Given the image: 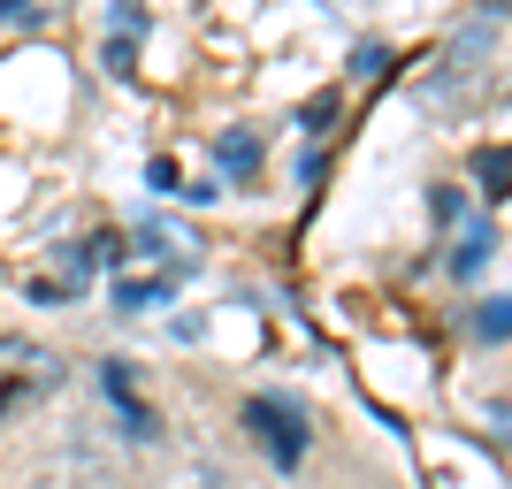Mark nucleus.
I'll return each mask as SVG.
<instances>
[{
    "label": "nucleus",
    "instance_id": "f257e3e1",
    "mask_svg": "<svg viewBox=\"0 0 512 489\" xmlns=\"http://www.w3.org/2000/svg\"><path fill=\"white\" fill-rule=\"evenodd\" d=\"M54 383H62V360H54L46 344L0 337V421H8V413H23L31 398H46Z\"/></svg>",
    "mask_w": 512,
    "mask_h": 489
},
{
    "label": "nucleus",
    "instance_id": "f03ea898",
    "mask_svg": "<svg viewBox=\"0 0 512 489\" xmlns=\"http://www.w3.org/2000/svg\"><path fill=\"white\" fill-rule=\"evenodd\" d=\"M245 421H253V436L268 451H276V467H299V451H306V413L291 398H253L245 405Z\"/></svg>",
    "mask_w": 512,
    "mask_h": 489
},
{
    "label": "nucleus",
    "instance_id": "7ed1b4c3",
    "mask_svg": "<svg viewBox=\"0 0 512 489\" xmlns=\"http://www.w3.org/2000/svg\"><path fill=\"white\" fill-rule=\"evenodd\" d=\"M482 260H490V230H482V222H467V230H459V245H451V268H459V276H474Z\"/></svg>",
    "mask_w": 512,
    "mask_h": 489
},
{
    "label": "nucleus",
    "instance_id": "20e7f679",
    "mask_svg": "<svg viewBox=\"0 0 512 489\" xmlns=\"http://www.w3.org/2000/svg\"><path fill=\"white\" fill-rule=\"evenodd\" d=\"M474 176H482V192H512V146L474 153Z\"/></svg>",
    "mask_w": 512,
    "mask_h": 489
},
{
    "label": "nucleus",
    "instance_id": "39448f33",
    "mask_svg": "<svg viewBox=\"0 0 512 489\" xmlns=\"http://www.w3.org/2000/svg\"><path fill=\"white\" fill-rule=\"evenodd\" d=\"M474 337H512V298H490V306L474 314Z\"/></svg>",
    "mask_w": 512,
    "mask_h": 489
},
{
    "label": "nucleus",
    "instance_id": "423d86ee",
    "mask_svg": "<svg viewBox=\"0 0 512 489\" xmlns=\"http://www.w3.org/2000/svg\"><path fill=\"white\" fill-rule=\"evenodd\" d=\"M222 169H230V176L253 169V138H222Z\"/></svg>",
    "mask_w": 512,
    "mask_h": 489
}]
</instances>
